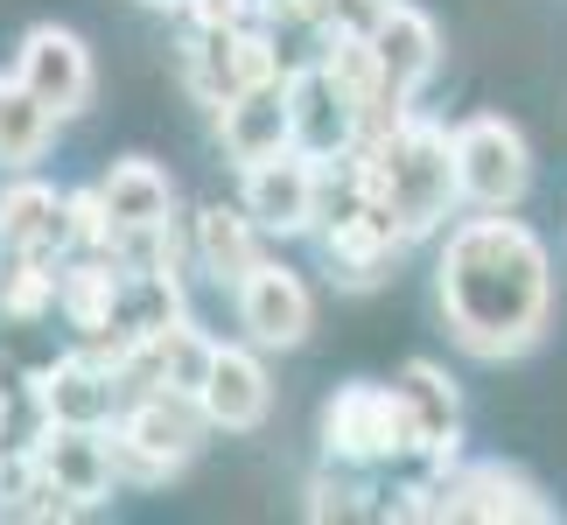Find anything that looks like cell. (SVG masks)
Listing matches in <instances>:
<instances>
[{
	"label": "cell",
	"instance_id": "17",
	"mask_svg": "<svg viewBox=\"0 0 567 525\" xmlns=\"http://www.w3.org/2000/svg\"><path fill=\"white\" fill-rule=\"evenodd\" d=\"M210 126H217V147H225L231 168L246 162H267L288 147V78H267V84H246V92L217 99L210 105Z\"/></svg>",
	"mask_w": 567,
	"mask_h": 525
},
{
	"label": "cell",
	"instance_id": "25",
	"mask_svg": "<svg viewBox=\"0 0 567 525\" xmlns=\"http://www.w3.org/2000/svg\"><path fill=\"white\" fill-rule=\"evenodd\" d=\"M8 428H14V385H8V379H0V442H14V434H8Z\"/></svg>",
	"mask_w": 567,
	"mask_h": 525
},
{
	"label": "cell",
	"instance_id": "8",
	"mask_svg": "<svg viewBox=\"0 0 567 525\" xmlns=\"http://www.w3.org/2000/svg\"><path fill=\"white\" fill-rule=\"evenodd\" d=\"M322 449L330 463L343 470H379L392 455H406V421H400V400L392 385L379 379H351L322 400Z\"/></svg>",
	"mask_w": 567,
	"mask_h": 525
},
{
	"label": "cell",
	"instance_id": "24",
	"mask_svg": "<svg viewBox=\"0 0 567 525\" xmlns=\"http://www.w3.org/2000/svg\"><path fill=\"white\" fill-rule=\"evenodd\" d=\"M358 497H364V491H358V476L337 463V470H322L316 484H309V518H358V512H364Z\"/></svg>",
	"mask_w": 567,
	"mask_h": 525
},
{
	"label": "cell",
	"instance_id": "18",
	"mask_svg": "<svg viewBox=\"0 0 567 525\" xmlns=\"http://www.w3.org/2000/svg\"><path fill=\"white\" fill-rule=\"evenodd\" d=\"M400 246H406V231L392 225L379 204H364V196H351V204L337 210V225H322V253H330L343 288H372V280H385V267H392Z\"/></svg>",
	"mask_w": 567,
	"mask_h": 525
},
{
	"label": "cell",
	"instance_id": "26",
	"mask_svg": "<svg viewBox=\"0 0 567 525\" xmlns=\"http://www.w3.org/2000/svg\"><path fill=\"white\" fill-rule=\"evenodd\" d=\"M246 8H252V14H259V21H274V14H280V8H288V0H246Z\"/></svg>",
	"mask_w": 567,
	"mask_h": 525
},
{
	"label": "cell",
	"instance_id": "11",
	"mask_svg": "<svg viewBox=\"0 0 567 525\" xmlns=\"http://www.w3.org/2000/svg\"><path fill=\"white\" fill-rule=\"evenodd\" d=\"M392 400H400V421H406V455H421L434 476H449L455 449H463V400H455V379L442 364L413 358V364H400V379H392Z\"/></svg>",
	"mask_w": 567,
	"mask_h": 525
},
{
	"label": "cell",
	"instance_id": "4",
	"mask_svg": "<svg viewBox=\"0 0 567 525\" xmlns=\"http://www.w3.org/2000/svg\"><path fill=\"white\" fill-rule=\"evenodd\" d=\"M449 155H455V204L470 210H518V196L533 189V147L505 113L455 120Z\"/></svg>",
	"mask_w": 567,
	"mask_h": 525
},
{
	"label": "cell",
	"instance_id": "7",
	"mask_svg": "<svg viewBox=\"0 0 567 525\" xmlns=\"http://www.w3.org/2000/svg\"><path fill=\"white\" fill-rule=\"evenodd\" d=\"M358 141H364V99L322 63H295L288 71V147L337 168Z\"/></svg>",
	"mask_w": 567,
	"mask_h": 525
},
{
	"label": "cell",
	"instance_id": "23",
	"mask_svg": "<svg viewBox=\"0 0 567 525\" xmlns=\"http://www.w3.org/2000/svg\"><path fill=\"white\" fill-rule=\"evenodd\" d=\"M56 267L63 259H29V253L0 259V316H14V322L50 316L56 309Z\"/></svg>",
	"mask_w": 567,
	"mask_h": 525
},
{
	"label": "cell",
	"instance_id": "1",
	"mask_svg": "<svg viewBox=\"0 0 567 525\" xmlns=\"http://www.w3.org/2000/svg\"><path fill=\"white\" fill-rule=\"evenodd\" d=\"M434 309L470 358H518L554 316V259L512 210H476L434 259Z\"/></svg>",
	"mask_w": 567,
	"mask_h": 525
},
{
	"label": "cell",
	"instance_id": "5",
	"mask_svg": "<svg viewBox=\"0 0 567 525\" xmlns=\"http://www.w3.org/2000/svg\"><path fill=\"white\" fill-rule=\"evenodd\" d=\"M364 42H372V63H379V120H372V134H379L400 113H413V99L442 71V35H434V21L413 0H385L372 14V29H364Z\"/></svg>",
	"mask_w": 567,
	"mask_h": 525
},
{
	"label": "cell",
	"instance_id": "9",
	"mask_svg": "<svg viewBox=\"0 0 567 525\" xmlns=\"http://www.w3.org/2000/svg\"><path fill=\"white\" fill-rule=\"evenodd\" d=\"M231 301H238V330L252 337V350H301L316 330V295L295 267L259 253L246 274L231 280Z\"/></svg>",
	"mask_w": 567,
	"mask_h": 525
},
{
	"label": "cell",
	"instance_id": "27",
	"mask_svg": "<svg viewBox=\"0 0 567 525\" xmlns=\"http://www.w3.org/2000/svg\"><path fill=\"white\" fill-rule=\"evenodd\" d=\"M141 8H176V14H183V8H189V0H141Z\"/></svg>",
	"mask_w": 567,
	"mask_h": 525
},
{
	"label": "cell",
	"instance_id": "15",
	"mask_svg": "<svg viewBox=\"0 0 567 525\" xmlns=\"http://www.w3.org/2000/svg\"><path fill=\"white\" fill-rule=\"evenodd\" d=\"M126 400V385H120V371L99 358L92 343H78V350H63L56 364H42L35 371V406H42V421H78V428H105L120 413Z\"/></svg>",
	"mask_w": 567,
	"mask_h": 525
},
{
	"label": "cell",
	"instance_id": "22",
	"mask_svg": "<svg viewBox=\"0 0 567 525\" xmlns=\"http://www.w3.org/2000/svg\"><path fill=\"white\" fill-rule=\"evenodd\" d=\"M50 141H56V113H50V105H35L8 78V84H0V175L35 168L42 155H50Z\"/></svg>",
	"mask_w": 567,
	"mask_h": 525
},
{
	"label": "cell",
	"instance_id": "12",
	"mask_svg": "<svg viewBox=\"0 0 567 525\" xmlns=\"http://www.w3.org/2000/svg\"><path fill=\"white\" fill-rule=\"evenodd\" d=\"M434 518H476V525H547L554 505L526 470L512 463H463L455 476L434 484Z\"/></svg>",
	"mask_w": 567,
	"mask_h": 525
},
{
	"label": "cell",
	"instance_id": "21",
	"mask_svg": "<svg viewBox=\"0 0 567 525\" xmlns=\"http://www.w3.org/2000/svg\"><path fill=\"white\" fill-rule=\"evenodd\" d=\"M267 253V231L246 217V204H204L196 210V231H189V259L204 267L210 280H231L252 267V259Z\"/></svg>",
	"mask_w": 567,
	"mask_h": 525
},
{
	"label": "cell",
	"instance_id": "6",
	"mask_svg": "<svg viewBox=\"0 0 567 525\" xmlns=\"http://www.w3.org/2000/svg\"><path fill=\"white\" fill-rule=\"evenodd\" d=\"M322 196H330V168L309 162L301 147H280L267 162L238 168V204L267 238H301L322 225Z\"/></svg>",
	"mask_w": 567,
	"mask_h": 525
},
{
	"label": "cell",
	"instance_id": "10",
	"mask_svg": "<svg viewBox=\"0 0 567 525\" xmlns=\"http://www.w3.org/2000/svg\"><path fill=\"white\" fill-rule=\"evenodd\" d=\"M14 84L29 92L35 105H50L56 126L78 120L99 92V71H92V50H84L78 29H56V21H35L14 50Z\"/></svg>",
	"mask_w": 567,
	"mask_h": 525
},
{
	"label": "cell",
	"instance_id": "16",
	"mask_svg": "<svg viewBox=\"0 0 567 525\" xmlns=\"http://www.w3.org/2000/svg\"><path fill=\"white\" fill-rule=\"evenodd\" d=\"M0 253H29V259H71V196L35 183L29 168H14V183H0Z\"/></svg>",
	"mask_w": 567,
	"mask_h": 525
},
{
	"label": "cell",
	"instance_id": "20",
	"mask_svg": "<svg viewBox=\"0 0 567 525\" xmlns=\"http://www.w3.org/2000/svg\"><path fill=\"white\" fill-rule=\"evenodd\" d=\"M92 189H99L105 217H113V238H120V231H141V225H168V217H176V183H168V175L147 162V155L113 162Z\"/></svg>",
	"mask_w": 567,
	"mask_h": 525
},
{
	"label": "cell",
	"instance_id": "2",
	"mask_svg": "<svg viewBox=\"0 0 567 525\" xmlns=\"http://www.w3.org/2000/svg\"><path fill=\"white\" fill-rule=\"evenodd\" d=\"M337 168H343V189L364 196V204H379L406 238L442 231L449 210H455L449 126H434V120H421V113H400L392 126L364 134Z\"/></svg>",
	"mask_w": 567,
	"mask_h": 525
},
{
	"label": "cell",
	"instance_id": "14",
	"mask_svg": "<svg viewBox=\"0 0 567 525\" xmlns=\"http://www.w3.org/2000/svg\"><path fill=\"white\" fill-rule=\"evenodd\" d=\"M196 413H204L217 434H252V428H267V413H274V379H267V364H259V350L217 343L210 364H204V385H196Z\"/></svg>",
	"mask_w": 567,
	"mask_h": 525
},
{
	"label": "cell",
	"instance_id": "3",
	"mask_svg": "<svg viewBox=\"0 0 567 525\" xmlns=\"http://www.w3.org/2000/svg\"><path fill=\"white\" fill-rule=\"evenodd\" d=\"M210 421L196 413L189 392H126L120 413L105 421L113 442V470L134 484H168L176 470H189V455L204 449Z\"/></svg>",
	"mask_w": 567,
	"mask_h": 525
},
{
	"label": "cell",
	"instance_id": "19",
	"mask_svg": "<svg viewBox=\"0 0 567 525\" xmlns=\"http://www.w3.org/2000/svg\"><path fill=\"white\" fill-rule=\"evenodd\" d=\"M120 301H126V274L113 267V253H71L56 267V309L78 337H113Z\"/></svg>",
	"mask_w": 567,
	"mask_h": 525
},
{
	"label": "cell",
	"instance_id": "13",
	"mask_svg": "<svg viewBox=\"0 0 567 525\" xmlns=\"http://www.w3.org/2000/svg\"><path fill=\"white\" fill-rule=\"evenodd\" d=\"M29 455H35L42 484H56L78 512H92V505H105V497L120 491V470H113V442H105V428L42 421L35 442H29Z\"/></svg>",
	"mask_w": 567,
	"mask_h": 525
}]
</instances>
